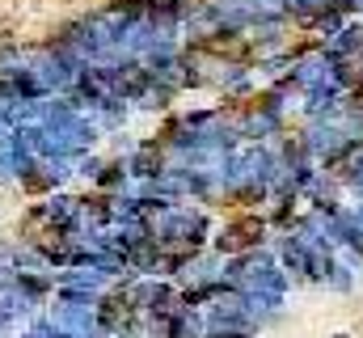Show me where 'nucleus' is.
Masks as SVG:
<instances>
[{
	"label": "nucleus",
	"mask_w": 363,
	"mask_h": 338,
	"mask_svg": "<svg viewBox=\"0 0 363 338\" xmlns=\"http://www.w3.org/2000/svg\"><path fill=\"white\" fill-rule=\"evenodd\" d=\"M127 186H131V173H127V157H106L101 173L93 178V190H101V195H123Z\"/></svg>",
	"instance_id": "1"
},
{
	"label": "nucleus",
	"mask_w": 363,
	"mask_h": 338,
	"mask_svg": "<svg viewBox=\"0 0 363 338\" xmlns=\"http://www.w3.org/2000/svg\"><path fill=\"white\" fill-rule=\"evenodd\" d=\"M0 224H4V212H0Z\"/></svg>",
	"instance_id": "2"
}]
</instances>
